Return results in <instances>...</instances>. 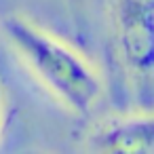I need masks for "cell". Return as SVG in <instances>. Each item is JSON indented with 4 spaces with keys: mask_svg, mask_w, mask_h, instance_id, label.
I'll list each match as a JSON object with an SVG mask.
<instances>
[{
    "mask_svg": "<svg viewBox=\"0 0 154 154\" xmlns=\"http://www.w3.org/2000/svg\"><path fill=\"white\" fill-rule=\"evenodd\" d=\"M116 34L129 74L152 97L154 0H116Z\"/></svg>",
    "mask_w": 154,
    "mask_h": 154,
    "instance_id": "7a4b0ae2",
    "label": "cell"
},
{
    "mask_svg": "<svg viewBox=\"0 0 154 154\" xmlns=\"http://www.w3.org/2000/svg\"><path fill=\"white\" fill-rule=\"evenodd\" d=\"M97 152L110 154H152L154 152V118L146 114H127L108 120L91 141Z\"/></svg>",
    "mask_w": 154,
    "mask_h": 154,
    "instance_id": "3957f363",
    "label": "cell"
},
{
    "mask_svg": "<svg viewBox=\"0 0 154 154\" xmlns=\"http://www.w3.org/2000/svg\"><path fill=\"white\" fill-rule=\"evenodd\" d=\"M2 112H5V97H2V89H0V122H2Z\"/></svg>",
    "mask_w": 154,
    "mask_h": 154,
    "instance_id": "277c9868",
    "label": "cell"
},
{
    "mask_svg": "<svg viewBox=\"0 0 154 154\" xmlns=\"http://www.w3.org/2000/svg\"><path fill=\"white\" fill-rule=\"evenodd\" d=\"M5 30L17 55L47 91L78 114L93 110L103 91L101 76L76 49L23 17H9Z\"/></svg>",
    "mask_w": 154,
    "mask_h": 154,
    "instance_id": "6da1fadb",
    "label": "cell"
}]
</instances>
